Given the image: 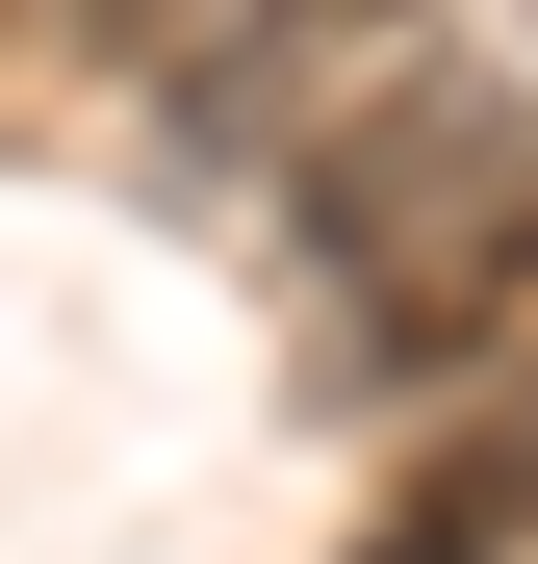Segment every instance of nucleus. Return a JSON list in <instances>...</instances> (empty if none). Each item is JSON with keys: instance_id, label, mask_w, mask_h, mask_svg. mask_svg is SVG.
<instances>
[{"instance_id": "1", "label": "nucleus", "mask_w": 538, "mask_h": 564, "mask_svg": "<svg viewBox=\"0 0 538 564\" xmlns=\"http://www.w3.org/2000/svg\"><path fill=\"white\" fill-rule=\"evenodd\" d=\"M308 282H333V386H487L538 334V104L410 77L308 129Z\"/></svg>"}, {"instance_id": "3", "label": "nucleus", "mask_w": 538, "mask_h": 564, "mask_svg": "<svg viewBox=\"0 0 538 564\" xmlns=\"http://www.w3.org/2000/svg\"><path fill=\"white\" fill-rule=\"evenodd\" d=\"M359 26H410V0H206V52H179V104H206V129H256V104H283L308 52H359Z\"/></svg>"}, {"instance_id": "2", "label": "nucleus", "mask_w": 538, "mask_h": 564, "mask_svg": "<svg viewBox=\"0 0 538 564\" xmlns=\"http://www.w3.org/2000/svg\"><path fill=\"white\" fill-rule=\"evenodd\" d=\"M359 564H538V359L487 411H436L410 462H385V513H359Z\"/></svg>"}, {"instance_id": "4", "label": "nucleus", "mask_w": 538, "mask_h": 564, "mask_svg": "<svg viewBox=\"0 0 538 564\" xmlns=\"http://www.w3.org/2000/svg\"><path fill=\"white\" fill-rule=\"evenodd\" d=\"M103 52H154V77H179V52H206V0H103Z\"/></svg>"}]
</instances>
